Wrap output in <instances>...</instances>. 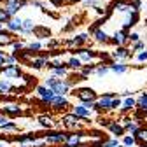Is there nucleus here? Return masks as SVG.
Wrapping results in <instances>:
<instances>
[{
	"label": "nucleus",
	"mask_w": 147,
	"mask_h": 147,
	"mask_svg": "<svg viewBox=\"0 0 147 147\" xmlns=\"http://www.w3.org/2000/svg\"><path fill=\"white\" fill-rule=\"evenodd\" d=\"M74 95H76L81 102H95L96 100V93L93 89H89V88H81L77 91H74Z\"/></svg>",
	"instance_id": "f257e3e1"
},
{
	"label": "nucleus",
	"mask_w": 147,
	"mask_h": 147,
	"mask_svg": "<svg viewBox=\"0 0 147 147\" xmlns=\"http://www.w3.org/2000/svg\"><path fill=\"white\" fill-rule=\"evenodd\" d=\"M112 98H114V93H107V95L102 96L98 102H95L93 109H96V110H110V105H112Z\"/></svg>",
	"instance_id": "f03ea898"
},
{
	"label": "nucleus",
	"mask_w": 147,
	"mask_h": 147,
	"mask_svg": "<svg viewBox=\"0 0 147 147\" xmlns=\"http://www.w3.org/2000/svg\"><path fill=\"white\" fill-rule=\"evenodd\" d=\"M37 96H39L44 103H49L53 98H54V91L51 88H46V86H39L37 88Z\"/></svg>",
	"instance_id": "7ed1b4c3"
},
{
	"label": "nucleus",
	"mask_w": 147,
	"mask_h": 147,
	"mask_svg": "<svg viewBox=\"0 0 147 147\" xmlns=\"http://www.w3.org/2000/svg\"><path fill=\"white\" fill-rule=\"evenodd\" d=\"M65 140H67V133H61V131H53L44 137L46 144H63Z\"/></svg>",
	"instance_id": "20e7f679"
},
{
	"label": "nucleus",
	"mask_w": 147,
	"mask_h": 147,
	"mask_svg": "<svg viewBox=\"0 0 147 147\" xmlns=\"http://www.w3.org/2000/svg\"><path fill=\"white\" fill-rule=\"evenodd\" d=\"M49 105H51L54 110H63V109L68 107V100H67L65 96H61V95H54V98L49 102Z\"/></svg>",
	"instance_id": "39448f33"
},
{
	"label": "nucleus",
	"mask_w": 147,
	"mask_h": 147,
	"mask_svg": "<svg viewBox=\"0 0 147 147\" xmlns=\"http://www.w3.org/2000/svg\"><path fill=\"white\" fill-rule=\"evenodd\" d=\"M68 84H67V81H61V79H58L56 81V84H53V91H54V95H61V96H65L67 93H68Z\"/></svg>",
	"instance_id": "423d86ee"
},
{
	"label": "nucleus",
	"mask_w": 147,
	"mask_h": 147,
	"mask_svg": "<svg viewBox=\"0 0 147 147\" xmlns=\"http://www.w3.org/2000/svg\"><path fill=\"white\" fill-rule=\"evenodd\" d=\"M0 109H2L5 114H9V116H20L21 114V107L18 103H2Z\"/></svg>",
	"instance_id": "0eeeda50"
},
{
	"label": "nucleus",
	"mask_w": 147,
	"mask_h": 147,
	"mask_svg": "<svg viewBox=\"0 0 147 147\" xmlns=\"http://www.w3.org/2000/svg\"><path fill=\"white\" fill-rule=\"evenodd\" d=\"M33 28H35V21L32 20V18L21 20V30H20V33L28 35V33H32V32H33Z\"/></svg>",
	"instance_id": "6e6552de"
},
{
	"label": "nucleus",
	"mask_w": 147,
	"mask_h": 147,
	"mask_svg": "<svg viewBox=\"0 0 147 147\" xmlns=\"http://www.w3.org/2000/svg\"><path fill=\"white\" fill-rule=\"evenodd\" d=\"M14 42V39H12V32H5L4 28L0 30V47L2 46H9V44H12Z\"/></svg>",
	"instance_id": "1a4fd4ad"
},
{
	"label": "nucleus",
	"mask_w": 147,
	"mask_h": 147,
	"mask_svg": "<svg viewBox=\"0 0 147 147\" xmlns=\"http://www.w3.org/2000/svg\"><path fill=\"white\" fill-rule=\"evenodd\" d=\"M110 42H114V44H117V46H123V44L128 42V35H126L124 32H114Z\"/></svg>",
	"instance_id": "9d476101"
},
{
	"label": "nucleus",
	"mask_w": 147,
	"mask_h": 147,
	"mask_svg": "<svg viewBox=\"0 0 147 147\" xmlns=\"http://www.w3.org/2000/svg\"><path fill=\"white\" fill-rule=\"evenodd\" d=\"M77 54H79V60L81 61H91V60L96 56V53L91 51V49H79Z\"/></svg>",
	"instance_id": "9b49d317"
},
{
	"label": "nucleus",
	"mask_w": 147,
	"mask_h": 147,
	"mask_svg": "<svg viewBox=\"0 0 147 147\" xmlns=\"http://www.w3.org/2000/svg\"><path fill=\"white\" fill-rule=\"evenodd\" d=\"M74 116H77V117H84V119H88V117H91V110L89 109H86L84 105H77V107H74V112H72Z\"/></svg>",
	"instance_id": "f8f14e48"
},
{
	"label": "nucleus",
	"mask_w": 147,
	"mask_h": 147,
	"mask_svg": "<svg viewBox=\"0 0 147 147\" xmlns=\"http://www.w3.org/2000/svg\"><path fill=\"white\" fill-rule=\"evenodd\" d=\"M7 30H9V32H20V30H21V18L12 16L11 20L7 21Z\"/></svg>",
	"instance_id": "ddd939ff"
},
{
	"label": "nucleus",
	"mask_w": 147,
	"mask_h": 147,
	"mask_svg": "<svg viewBox=\"0 0 147 147\" xmlns=\"http://www.w3.org/2000/svg\"><path fill=\"white\" fill-rule=\"evenodd\" d=\"M93 37H95L98 42H103V44H109V42H110L109 33H105L102 28H95V30H93Z\"/></svg>",
	"instance_id": "4468645a"
},
{
	"label": "nucleus",
	"mask_w": 147,
	"mask_h": 147,
	"mask_svg": "<svg viewBox=\"0 0 147 147\" xmlns=\"http://www.w3.org/2000/svg\"><path fill=\"white\" fill-rule=\"evenodd\" d=\"M61 121H63V124H65L67 128H77V126H79V117H77V116H74V114L65 116Z\"/></svg>",
	"instance_id": "2eb2a0df"
},
{
	"label": "nucleus",
	"mask_w": 147,
	"mask_h": 147,
	"mask_svg": "<svg viewBox=\"0 0 147 147\" xmlns=\"http://www.w3.org/2000/svg\"><path fill=\"white\" fill-rule=\"evenodd\" d=\"M30 65H32L33 68H42V67H46V65H47V58H46V56H40V58H32Z\"/></svg>",
	"instance_id": "dca6fc26"
},
{
	"label": "nucleus",
	"mask_w": 147,
	"mask_h": 147,
	"mask_svg": "<svg viewBox=\"0 0 147 147\" xmlns=\"http://www.w3.org/2000/svg\"><path fill=\"white\" fill-rule=\"evenodd\" d=\"M130 56V49H126V47H123V46H117V49L114 51V58H128Z\"/></svg>",
	"instance_id": "f3484780"
},
{
	"label": "nucleus",
	"mask_w": 147,
	"mask_h": 147,
	"mask_svg": "<svg viewBox=\"0 0 147 147\" xmlns=\"http://www.w3.org/2000/svg\"><path fill=\"white\" fill-rule=\"evenodd\" d=\"M110 70L116 72V74H124L128 70V65H124V63H112L110 65Z\"/></svg>",
	"instance_id": "a211bd4d"
},
{
	"label": "nucleus",
	"mask_w": 147,
	"mask_h": 147,
	"mask_svg": "<svg viewBox=\"0 0 147 147\" xmlns=\"http://www.w3.org/2000/svg\"><path fill=\"white\" fill-rule=\"evenodd\" d=\"M0 130H4V131H16L18 130V124L12 123V121H5L4 124H0Z\"/></svg>",
	"instance_id": "6ab92c4d"
},
{
	"label": "nucleus",
	"mask_w": 147,
	"mask_h": 147,
	"mask_svg": "<svg viewBox=\"0 0 147 147\" xmlns=\"http://www.w3.org/2000/svg\"><path fill=\"white\" fill-rule=\"evenodd\" d=\"M109 128H110V131H112L114 135H123L124 133V130H123V126H119L117 123H109Z\"/></svg>",
	"instance_id": "aec40b11"
},
{
	"label": "nucleus",
	"mask_w": 147,
	"mask_h": 147,
	"mask_svg": "<svg viewBox=\"0 0 147 147\" xmlns=\"http://www.w3.org/2000/svg\"><path fill=\"white\" fill-rule=\"evenodd\" d=\"M68 67L74 68V70H79V68L82 67V61H81L79 58H76V56H72V58L68 60Z\"/></svg>",
	"instance_id": "412c9836"
},
{
	"label": "nucleus",
	"mask_w": 147,
	"mask_h": 147,
	"mask_svg": "<svg viewBox=\"0 0 147 147\" xmlns=\"http://www.w3.org/2000/svg\"><path fill=\"white\" fill-rule=\"evenodd\" d=\"M39 123H40V126H44V128H51V126H53L51 116H40V117H39Z\"/></svg>",
	"instance_id": "4be33fe9"
},
{
	"label": "nucleus",
	"mask_w": 147,
	"mask_h": 147,
	"mask_svg": "<svg viewBox=\"0 0 147 147\" xmlns=\"http://www.w3.org/2000/svg\"><path fill=\"white\" fill-rule=\"evenodd\" d=\"M51 70H53V76H56V77L67 76V68H65V67H53Z\"/></svg>",
	"instance_id": "5701e85b"
},
{
	"label": "nucleus",
	"mask_w": 147,
	"mask_h": 147,
	"mask_svg": "<svg viewBox=\"0 0 147 147\" xmlns=\"http://www.w3.org/2000/svg\"><path fill=\"white\" fill-rule=\"evenodd\" d=\"M40 49H42V44H40V42H30V44L26 46V51H30L32 54L37 53V51H40Z\"/></svg>",
	"instance_id": "b1692460"
},
{
	"label": "nucleus",
	"mask_w": 147,
	"mask_h": 147,
	"mask_svg": "<svg viewBox=\"0 0 147 147\" xmlns=\"http://www.w3.org/2000/svg\"><path fill=\"white\" fill-rule=\"evenodd\" d=\"M74 2H81V0H51V4H53L54 7H61V5L74 4Z\"/></svg>",
	"instance_id": "393cba45"
},
{
	"label": "nucleus",
	"mask_w": 147,
	"mask_h": 147,
	"mask_svg": "<svg viewBox=\"0 0 147 147\" xmlns=\"http://www.w3.org/2000/svg\"><path fill=\"white\" fill-rule=\"evenodd\" d=\"M137 105L142 109V110H145V112H147V91H145V93L138 98V102H137Z\"/></svg>",
	"instance_id": "a878e982"
},
{
	"label": "nucleus",
	"mask_w": 147,
	"mask_h": 147,
	"mask_svg": "<svg viewBox=\"0 0 147 147\" xmlns=\"http://www.w3.org/2000/svg\"><path fill=\"white\" fill-rule=\"evenodd\" d=\"M33 32L37 33L39 39H46V37H49V30L47 28H33Z\"/></svg>",
	"instance_id": "bb28decb"
},
{
	"label": "nucleus",
	"mask_w": 147,
	"mask_h": 147,
	"mask_svg": "<svg viewBox=\"0 0 147 147\" xmlns=\"http://www.w3.org/2000/svg\"><path fill=\"white\" fill-rule=\"evenodd\" d=\"M121 105H123V109H126V110H130V109H133V107L137 105V102H135L133 98H126V100H124V102H123Z\"/></svg>",
	"instance_id": "cd10ccee"
},
{
	"label": "nucleus",
	"mask_w": 147,
	"mask_h": 147,
	"mask_svg": "<svg viewBox=\"0 0 147 147\" xmlns=\"http://www.w3.org/2000/svg\"><path fill=\"white\" fill-rule=\"evenodd\" d=\"M109 67L107 65H100L98 68H95V72H96V76H100V77H103V76H107V74H109Z\"/></svg>",
	"instance_id": "c85d7f7f"
},
{
	"label": "nucleus",
	"mask_w": 147,
	"mask_h": 147,
	"mask_svg": "<svg viewBox=\"0 0 147 147\" xmlns=\"http://www.w3.org/2000/svg\"><path fill=\"white\" fill-rule=\"evenodd\" d=\"M137 142H135V137H130V135H126L124 137V140H123V145H126V147H133Z\"/></svg>",
	"instance_id": "c756f323"
},
{
	"label": "nucleus",
	"mask_w": 147,
	"mask_h": 147,
	"mask_svg": "<svg viewBox=\"0 0 147 147\" xmlns=\"http://www.w3.org/2000/svg\"><path fill=\"white\" fill-rule=\"evenodd\" d=\"M4 65H5V67L16 65V56H14V54H9V56H5V60H4Z\"/></svg>",
	"instance_id": "7c9ffc66"
},
{
	"label": "nucleus",
	"mask_w": 147,
	"mask_h": 147,
	"mask_svg": "<svg viewBox=\"0 0 147 147\" xmlns=\"http://www.w3.org/2000/svg\"><path fill=\"white\" fill-rule=\"evenodd\" d=\"M9 20H11V16H9L4 9H0V23H7Z\"/></svg>",
	"instance_id": "2f4dec72"
},
{
	"label": "nucleus",
	"mask_w": 147,
	"mask_h": 147,
	"mask_svg": "<svg viewBox=\"0 0 147 147\" xmlns=\"http://www.w3.org/2000/svg\"><path fill=\"white\" fill-rule=\"evenodd\" d=\"M84 5L86 7H98L100 2H98V0H84Z\"/></svg>",
	"instance_id": "473e14b6"
},
{
	"label": "nucleus",
	"mask_w": 147,
	"mask_h": 147,
	"mask_svg": "<svg viewBox=\"0 0 147 147\" xmlns=\"http://www.w3.org/2000/svg\"><path fill=\"white\" fill-rule=\"evenodd\" d=\"M93 72H95V67H86V68H82V77H88V76H91Z\"/></svg>",
	"instance_id": "72a5a7b5"
},
{
	"label": "nucleus",
	"mask_w": 147,
	"mask_h": 147,
	"mask_svg": "<svg viewBox=\"0 0 147 147\" xmlns=\"http://www.w3.org/2000/svg\"><path fill=\"white\" fill-rule=\"evenodd\" d=\"M137 60H138V61H147V49H145V51H140V53H138Z\"/></svg>",
	"instance_id": "f704fd0d"
},
{
	"label": "nucleus",
	"mask_w": 147,
	"mask_h": 147,
	"mask_svg": "<svg viewBox=\"0 0 147 147\" xmlns=\"http://www.w3.org/2000/svg\"><path fill=\"white\" fill-rule=\"evenodd\" d=\"M144 47H145V44H144V42H140V40H137L131 51H140V49H144Z\"/></svg>",
	"instance_id": "c9c22d12"
},
{
	"label": "nucleus",
	"mask_w": 147,
	"mask_h": 147,
	"mask_svg": "<svg viewBox=\"0 0 147 147\" xmlns=\"http://www.w3.org/2000/svg\"><path fill=\"white\" fill-rule=\"evenodd\" d=\"M140 39V35L137 33V32H133V33H130V35H128V40H133V42H137Z\"/></svg>",
	"instance_id": "e433bc0d"
},
{
	"label": "nucleus",
	"mask_w": 147,
	"mask_h": 147,
	"mask_svg": "<svg viewBox=\"0 0 147 147\" xmlns=\"http://www.w3.org/2000/svg\"><path fill=\"white\" fill-rule=\"evenodd\" d=\"M119 107H121L119 98H112V105H110V109H119Z\"/></svg>",
	"instance_id": "4c0bfd02"
},
{
	"label": "nucleus",
	"mask_w": 147,
	"mask_h": 147,
	"mask_svg": "<svg viewBox=\"0 0 147 147\" xmlns=\"http://www.w3.org/2000/svg\"><path fill=\"white\" fill-rule=\"evenodd\" d=\"M12 49L14 51H21L23 49V44L21 42H12Z\"/></svg>",
	"instance_id": "58836bf2"
},
{
	"label": "nucleus",
	"mask_w": 147,
	"mask_h": 147,
	"mask_svg": "<svg viewBox=\"0 0 147 147\" xmlns=\"http://www.w3.org/2000/svg\"><path fill=\"white\" fill-rule=\"evenodd\" d=\"M5 56H7V54H5L4 51H0V67H4V60H5Z\"/></svg>",
	"instance_id": "ea45409f"
},
{
	"label": "nucleus",
	"mask_w": 147,
	"mask_h": 147,
	"mask_svg": "<svg viewBox=\"0 0 147 147\" xmlns=\"http://www.w3.org/2000/svg\"><path fill=\"white\" fill-rule=\"evenodd\" d=\"M5 121H7V117H5V116H2V114H0V124H4Z\"/></svg>",
	"instance_id": "a19ab883"
},
{
	"label": "nucleus",
	"mask_w": 147,
	"mask_h": 147,
	"mask_svg": "<svg viewBox=\"0 0 147 147\" xmlns=\"http://www.w3.org/2000/svg\"><path fill=\"white\" fill-rule=\"evenodd\" d=\"M0 147H7V144H5V140H2V144H0Z\"/></svg>",
	"instance_id": "79ce46f5"
},
{
	"label": "nucleus",
	"mask_w": 147,
	"mask_h": 147,
	"mask_svg": "<svg viewBox=\"0 0 147 147\" xmlns=\"http://www.w3.org/2000/svg\"><path fill=\"white\" fill-rule=\"evenodd\" d=\"M2 28H4V23H0V30H2Z\"/></svg>",
	"instance_id": "37998d69"
},
{
	"label": "nucleus",
	"mask_w": 147,
	"mask_h": 147,
	"mask_svg": "<svg viewBox=\"0 0 147 147\" xmlns=\"http://www.w3.org/2000/svg\"><path fill=\"white\" fill-rule=\"evenodd\" d=\"M77 147H86V145H77Z\"/></svg>",
	"instance_id": "c03bdc74"
},
{
	"label": "nucleus",
	"mask_w": 147,
	"mask_h": 147,
	"mask_svg": "<svg viewBox=\"0 0 147 147\" xmlns=\"http://www.w3.org/2000/svg\"><path fill=\"white\" fill-rule=\"evenodd\" d=\"M114 147H123V145H114Z\"/></svg>",
	"instance_id": "a18cd8bd"
},
{
	"label": "nucleus",
	"mask_w": 147,
	"mask_h": 147,
	"mask_svg": "<svg viewBox=\"0 0 147 147\" xmlns=\"http://www.w3.org/2000/svg\"><path fill=\"white\" fill-rule=\"evenodd\" d=\"M0 142H2V137H0Z\"/></svg>",
	"instance_id": "49530a36"
}]
</instances>
